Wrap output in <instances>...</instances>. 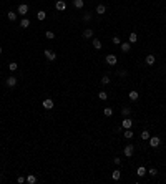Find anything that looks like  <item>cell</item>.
<instances>
[{"instance_id":"cell-1","label":"cell","mask_w":166,"mask_h":184,"mask_svg":"<svg viewBox=\"0 0 166 184\" xmlns=\"http://www.w3.org/2000/svg\"><path fill=\"white\" fill-rule=\"evenodd\" d=\"M133 153H135V146H133V144H126L125 149H123V154H125L126 158H131Z\"/></svg>"},{"instance_id":"cell-2","label":"cell","mask_w":166,"mask_h":184,"mask_svg":"<svg viewBox=\"0 0 166 184\" xmlns=\"http://www.w3.org/2000/svg\"><path fill=\"white\" fill-rule=\"evenodd\" d=\"M160 143H161V139L158 136H151L150 138V146L151 148H158V146H160Z\"/></svg>"},{"instance_id":"cell-3","label":"cell","mask_w":166,"mask_h":184,"mask_svg":"<svg viewBox=\"0 0 166 184\" xmlns=\"http://www.w3.org/2000/svg\"><path fill=\"white\" fill-rule=\"evenodd\" d=\"M43 53H45V56H47V60H50V62L56 60V53H55V52H52V50H48V48H47Z\"/></svg>"},{"instance_id":"cell-4","label":"cell","mask_w":166,"mask_h":184,"mask_svg":"<svg viewBox=\"0 0 166 184\" xmlns=\"http://www.w3.org/2000/svg\"><path fill=\"white\" fill-rule=\"evenodd\" d=\"M17 12H18V15H27V13H28V5H27V3L18 5V10H17Z\"/></svg>"},{"instance_id":"cell-5","label":"cell","mask_w":166,"mask_h":184,"mask_svg":"<svg viewBox=\"0 0 166 184\" xmlns=\"http://www.w3.org/2000/svg\"><path fill=\"white\" fill-rule=\"evenodd\" d=\"M55 7H56V10H58V12H63V10L66 8V3H65V0H56Z\"/></svg>"},{"instance_id":"cell-6","label":"cell","mask_w":166,"mask_h":184,"mask_svg":"<svg viewBox=\"0 0 166 184\" xmlns=\"http://www.w3.org/2000/svg\"><path fill=\"white\" fill-rule=\"evenodd\" d=\"M105 60H106V63H108L110 66L116 65V62H118V60H116V56H115V55H111V53H110V55H106V58H105Z\"/></svg>"},{"instance_id":"cell-7","label":"cell","mask_w":166,"mask_h":184,"mask_svg":"<svg viewBox=\"0 0 166 184\" xmlns=\"http://www.w3.org/2000/svg\"><path fill=\"white\" fill-rule=\"evenodd\" d=\"M53 100H50V98H48V100H43V108L45 109H52V108H53Z\"/></svg>"},{"instance_id":"cell-8","label":"cell","mask_w":166,"mask_h":184,"mask_svg":"<svg viewBox=\"0 0 166 184\" xmlns=\"http://www.w3.org/2000/svg\"><path fill=\"white\" fill-rule=\"evenodd\" d=\"M144 62H146V65H154V62H156V58H154V55H151V53H150V55H148L146 56V58H144Z\"/></svg>"},{"instance_id":"cell-9","label":"cell","mask_w":166,"mask_h":184,"mask_svg":"<svg viewBox=\"0 0 166 184\" xmlns=\"http://www.w3.org/2000/svg\"><path fill=\"white\" fill-rule=\"evenodd\" d=\"M15 85H17V78H15V76H8V78H7V86L13 88Z\"/></svg>"},{"instance_id":"cell-10","label":"cell","mask_w":166,"mask_h":184,"mask_svg":"<svg viewBox=\"0 0 166 184\" xmlns=\"http://www.w3.org/2000/svg\"><path fill=\"white\" fill-rule=\"evenodd\" d=\"M131 126H133V121H131L130 118H125V119H123V128H125V129H130Z\"/></svg>"},{"instance_id":"cell-11","label":"cell","mask_w":166,"mask_h":184,"mask_svg":"<svg viewBox=\"0 0 166 184\" xmlns=\"http://www.w3.org/2000/svg\"><path fill=\"white\" fill-rule=\"evenodd\" d=\"M130 50H131V43H130V42H125V43H121V52L128 53Z\"/></svg>"},{"instance_id":"cell-12","label":"cell","mask_w":166,"mask_h":184,"mask_svg":"<svg viewBox=\"0 0 166 184\" xmlns=\"http://www.w3.org/2000/svg\"><path fill=\"white\" fill-rule=\"evenodd\" d=\"M105 12H106V7H105L103 3H100V5H96V13H98V15H103Z\"/></svg>"},{"instance_id":"cell-13","label":"cell","mask_w":166,"mask_h":184,"mask_svg":"<svg viewBox=\"0 0 166 184\" xmlns=\"http://www.w3.org/2000/svg\"><path fill=\"white\" fill-rule=\"evenodd\" d=\"M37 18H38V20H45V18H47V12L38 10V12H37Z\"/></svg>"},{"instance_id":"cell-14","label":"cell","mask_w":166,"mask_h":184,"mask_svg":"<svg viewBox=\"0 0 166 184\" xmlns=\"http://www.w3.org/2000/svg\"><path fill=\"white\" fill-rule=\"evenodd\" d=\"M128 96H130V100H131V101H136L140 98V93H136V91H130Z\"/></svg>"},{"instance_id":"cell-15","label":"cell","mask_w":166,"mask_h":184,"mask_svg":"<svg viewBox=\"0 0 166 184\" xmlns=\"http://www.w3.org/2000/svg\"><path fill=\"white\" fill-rule=\"evenodd\" d=\"M93 37V30L91 28H86V30L83 32V38H91Z\"/></svg>"},{"instance_id":"cell-16","label":"cell","mask_w":166,"mask_h":184,"mask_svg":"<svg viewBox=\"0 0 166 184\" xmlns=\"http://www.w3.org/2000/svg\"><path fill=\"white\" fill-rule=\"evenodd\" d=\"M146 172H148V171H146V169H144V168H143V166H140V168H138V171H136V174H138V176H140V178H143V176H144V174H146Z\"/></svg>"},{"instance_id":"cell-17","label":"cell","mask_w":166,"mask_h":184,"mask_svg":"<svg viewBox=\"0 0 166 184\" xmlns=\"http://www.w3.org/2000/svg\"><path fill=\"white\" fill-rule=\"evenodd\" d=\"M7 17H8L10 22H15V20H17V12H13V10H12V12H8V15H7Z\"/></svg>"},{"instance_id":"cell-18","label":"cell","mask_w":166,"mask_h":184,"mask_svg":"<svg viewBox=\"0 0 166 184\" xmlns=\"http://www.w3.org/2000/svg\"><path fill=\"white\" fill-rule=\"evenodd\" d=\"M73 7L75 8H83V0H73Z\"/></svg>"},{"instance_id":"cell-19","label":"cell","mask_w":166,"mask_h":184,"mask_svg":"<svg viewBox=\"0 0 166 184\" xmlns=\"http://www.w3.org/2000/svg\"><path fill=\"white\" fill-rule=\"evenodd\" d=\"M111 178L115 179V181H118L120 178H121V171H118V169H116V171H113V174H111Z\"/></svg>"},{"instance_id":"cell-20","label":"cell","mask_w":166,"mask_h":184,"mask_svg":"<svg viewBox=\"0 0 166 184\" xmlns=\"http://www.w3.org/2000/svg\"><path fill=\"white\" fill-rule=\"evenodd\" d=\"M20 27H22V28H28V27H30V20H28V18H23L22 22H20Z\"/></svg>"},{"instance_id":"cell-21","label":"cell","mask_w":166,"mask_h":184,"mask_svg":"<svg viewBox=\"0 0 166 184\" xmlns=\"http://www.w3.org/2000/svg\"><path fill=\"white\" fill-rule=\"evenodd\" d=\"M91 43H93V47L96 48V50H100V48H101V42L98 40V38H93V42H91Z\"/></svg>"},{"instance_id":"cell-22","label":"cell","mask_w":166,"mask_h":184,"mask_svg":"<svg viewBox=\"0 0 166 184\" xmlns=\"http://www.w3.org/2000/svg\"><path fill=\"white\" fill-rule=\"evenodd\" d=\"M27 182H28V184H35V182H37V178H35L33 174H28V178H27Z\"/></svg>"},{"instance_id":"cell-23","label":"cell","mask_w":166,"mask_h":184,"mask_svg":"<svg viewBox=\"0 0 166 184\" xmlns=\"http://www.w3.org/2000/svg\"><path fill=\"white\" fill-rule=\"evenodd\" d=\"M123 136H125L126 139H131V138H133V131H131V128H130V129H126V131H125V134H123Z\"/></svg>"},{"instance_id":"cell-24","label":"cell","mask_w":166,"mask_h":184,"mask_svg":"<svg viewBox=\"0 0 166 184\" xmlns=\"http://www.w3.org/2000/svg\"><path fill=\"white\" fill-rule=\"evenodd\" d=\"M130 113H131V109H130L128 106H125V108H121V115H123V116H130Z\"/></svg>"},{"instance_id":"cell-25","label":"cell","mask_w":166,"mask_h":184,"mask_svg":"<svg viewBox=\"0 0 166 184\" xmlns=\"http://www.w3.org/2000/svg\"><path fill=\"white\" fill-rule=\"evenodd\" d=\"M130 43H136V42H138V37H136V33H131L130 35Z\"/></svg>"},{"instance_id":"cell-26","label":"cell","mask_w":166,"mask_h":184,"mask_svg":"<svg viewBox=\"0 0 166 184\" xmlns=\"http://www.w3.org/2000/svg\"><path fill=\"white\" fill-rule=\"evenodd\" d=\"M98 98H100V100H106L108 93H106V91H100V93H98Z\"/></svg>"},{"instance_id":"cell-27","label":"cell","mask_w":166,"mask_h":184,"mask_svg":"<svg viewBox=\"0 0 166 184\" xmlns=\"http://www.w3.org/2000/svg\"><path fill=\"white\" fill-rule=\"evenodd\" d=\"M17 68H18V66H17L15 62H12V63L8 65V70H10V71H17Z\"/></svg>"},{"instance_id":"cell-28","label":"cell","mask_w":166,"mask_h":184,"mask_svg":"<svg viewBox=\"0 0 166 184\" xmlns=\"http://www.w3.org/2000/svg\"><path fill=\"white\" fill-rule=\"evenodd\" d=\"M141 139H150V131H146V129H144V131L141 133Z\"/></svg>"},{"instance_id":"cell-29","label":"cell","mask_w":166,"mask_h":184,"mask_svg":"<svg viewBox=\"0 0 166 184\" xmlns=\"http://www.w3.org/2000/svg\"><path fill=\"white\" fill-rule=\"evenodd\" d=\"M45 37H47L48 40H53V38H55V33H53V32H47V33H45Z\"/></svg>"},{"instance_id":"cell-30","label":"cell","mask_w":166,"mask_h":184,"mask_svg":"<svg viewBox=\"0 0 166 184\" xmlns=\"http://www.w3.org/2000/svg\"><path fill=\"white\" fill-rule=\"evenodd\" d=\"M113 43H115V45H121V38H120V37H113Z\"/></svg>"},{"instance_id":"cell-31","label":"cell","mask_w":166,"mask_h":184,"mask_svg":"<svg viewBox=\"0 0 166 184\" xmlns=\"http://www.w3.org/2000/svg\"><path fill=\"white\" fill-rule=\"evenodd\" d=\"M101 83H103V85H108V83H110V76H108V75H105L103 78H101Z\"/></svg>"},{"instance_id":"cell-32","label":"cell","mask_w":166,"mask_h":184,"mask_svg":"<svg viewBox=\"0 0 166 184\" xmlns=\"http://www.w3.org/2000/svg\"><path fill=\"white\" fill-rule=\"evenodd\" d=\"M103 113H105V116H111V115H113V109H111V108H105Z\"/></svg>"},{"instance_id":"cell-33","label":"cell","mask_w":166,"mask_h":184,"mask_svg":"<svg viewBox=\"0 0 166 184\" xmlns=\"http://www.w3.org/2000/svg\"><path fill=\"white\" fill-rule=\"evenodd\" d=\"M83 20H85V22H90V20H91V13H85V15H83Z\"/></svg>"},{"instance_id":"cell-34","label":"cell","mask_w":166,"mask_h":184,"mask_svg":"<svg viewBox=\"0 0 166 184\" xmlns=\"http://www.w3.org/2000/svg\"><path fill=\"white\" fill-rule=\"evenodd\" d=\"M25 181H27V179L23 178V176H18V178H17V182H18V184H23Z\"/></svg>"},{"instance_id":"cell-35","label":"cell","mask_w":166,"mask_h":184,"mask_svg":"<svg viewBox=\"0 0 166 184\" xmlns=\"http://www.w3.org/2000/svg\"><path fill=\"white\" fill-rule=\"evenodd\" d=\"M148 172H150V176H156V174H158V171H156L154 168H151V169H150Z\"/></svg>"},{"instance_id":"cell-36","label":"cell","mask_w":166,"mask_h":184,"mask_svg":"<svg viewBox=\"0 0 166 184\" xmlns=\"http://www.w3.org/2000/svg\"><path fill=\"white\" fill-rule=\"evenodd\" d=\"M115 164H121V159H120V158H115Z\"/></svg>"},{"instance_id":"cell-37","label":"cell","mask_w":166,"mask_h":184,"mask_svg":"<svg viewBox=\"0 0 166 184\" xmlns=\"http://www.w3.org/2000/svg\"><path fill=\"white\" fill-rule=\"evenodd\" d=\"M0 55H2V48H0Z\"/></svg>"}]
</instances>
